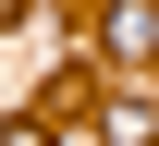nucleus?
I'll use <instances>...</instances> for the list:
<instances>
[{
	"instance_id": "obj_1",
	"label": "nucleus",
	"mask_w": 159,
	"mask_h": 146,
	"mask_svg": "<svg viewBox=\"0 0 159 146\" xmlns=\"http://www.w3.org/2000/svg\"><path fill=\"white\" fill-rule=\"evenodd\" d=\"M110 49L122 61H159V0H110Z\"/></svg>"
},
{
	"instance_id": "obj_2",
	"label": "nucleus",
	"mask_w": 159,
	"mask_h": 146,
	"mask_svg": "<svg viewBox=\"0 0 159 146\" xmlns=\"http://www.w3.org/2000/svg\"><path fill=\"white\" fill-rule=\"evenodd\" d=\"M98 146H159V98H110L98 110Z\"/></svg>"
},
{
	"instance_id": "obj_3",
	"label": "nucleus",
	"mask_w": 159,
	"mask_h": 146,
	"mask_svg": "<svg viewBox=\"0 0 159 146\" xmlns=\"http://www.w3.org/2000/svg\"><path fill=\"white\" fill-rule=\"evenodd\" d=\"M0 146H49V134H37V122H0Z\"/></svg>"
}]
</instances>
